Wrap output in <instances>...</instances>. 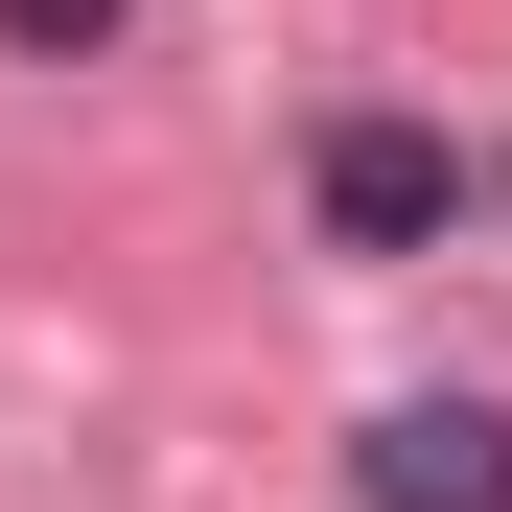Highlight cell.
I'll use <instances>...</instances> for the list:
<instances>
[{"label": "cell", "instance_id": "obj_1", "mask_svg": "<svg viewBox=\"0 0 512 512\" xmlns=\"http://www.w3.org/2000/svg\"><path fill=\"white\" fill-rule=\"evenodd\" d=\"M303 210H326V256L396 280V256H443V233L489 210V163H466L443 117H396V94H326V117H303Z\"/></svg>", "mask_w": 512, "mask_h": 512}, {"label": "cell", "instance_id": "obj_2", "mask_svg": "<svg viewBox=\"0 0 512 512\" xmlns=\"http://www.w3.org/2000/svg\"><path fill=\"white\" fill-rule=\"evenodd\" d=\"M350 512H512V396H373Z\"/></svg>", "mask_w": 512, "mask_h": 512}, {"label": "cell", "instance_id": "obj_3", "mask_svg": "<svg viewBox=\"0 0 512 512\" xmlns=\"http://www.w3.org/2000/svg\"><path fill=\"white\" fill-rule=\"evenodd\" d=\"M0 47H24V70H117V47H140V0H0Z\"/></svg>", "mask_w": 512, "mask_h": 512}]
</instances>
